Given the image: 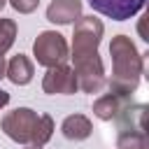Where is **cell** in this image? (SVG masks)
<instances>
[{
    "mask_svg": "<svg viewBox=\"0 0 149 149\" xmlns=\"http://www.w3.org/2000/svg\"><path fill=\"white\" fill-rule=\"evenodd\" d=\"M19 14H33L35 9H37V5H40V0H7Z\"/></svg>",
    "mask_w": 149,
    "mask_h": 149,
    "instance_id": "9a60e30c",
    "label": "cell"
},
{
    "mask_svg": "<svg viewBox=\"0 0 149 149\" xmlns=\"http://www.w3.org/2000/svg\"><path fill=\"white\" fill-rule=\"evenodd\" d=\"M88 5L107 19L126 21V19H133L144 7V0H88Z\"/></svg>",
    "mask_w": 149,
    "mask_h": 149,
    "instance_id": "8992f818",
    "label": "cell"
},
{
    "mask_svg": "<svg viewBox=\"0 0 149 149\" xmlns=\"http://www.w3.org/2000/svg\"><path fill=\"white\" fill-rule=\"evenodd\" d=\"M116 147L119 149H149V140H147V133H119L116 137Z\"/></svg>",
    "mask_w": 149,
    "mask_h": 149,
    "instance_id": "4fadbf2b",
    "label": "cell"
},
{
    "mask_svg": "<svg viewBox=\"0 0 149 149\" xmlns=\"http://www.w3.org/2000/svg\"><path fill=\"white\" fill-rule=\"evenodd\" d=\"M7 102H9V93H7V91H2V88H0V109H2V107H5V105H7Z\"/></svg>",
    "mask_w": 149,
    "mask_h": 149,
    "instance_id": "2e32d148",
    "label": "cell"
},
{
    "mask_svg": "<svg viewBox=\"0 0 149 149\" xmlns=\"http://www.w3.org/2000/svg\"><path fill=\"white\" fill-rule=\"evenodd\" d=\"M70 49H68V42L61 33L56 30H42L37 35V40L33 42V56L40 65L44 68H56V65H65V61L70 58L68 56Z\"/></svg>",
    "mask_w": 149,
    "mask_h": 149,
    "instance_id": "3957f363",
    "label": "cell"
},
{
    "mask_svg": "<svg viewBox=\"0 0 149 149\" xmlns=\"http://www.w3.org/2000/svg\"><path fill=\"white\" fill-rule=\"evenodd\" d=\"M54 135V119L49 114H40L37 116V123L33 128V137H30V144L33 147H44Z\"/></svg>",
    "mask_w": 149,
    "mask_h": 149,
    "instance_id": "7c38bea8",
    "label": "cell"
},
{
    "mask_svg": "<svg viewBox=\"0 0 149 149\" xmlns=\"http://www.w3.org/2000/svg\"><path fill=\"white\" fill-rule=\"evenodd\" d=\"M112 56V79H107V93L133 95L140 86V77L144 72V61L128 35H114L109 42Z\"/></svg>",
    "mask_w": 149,
    "mask_h": 149,
    "instance_id": "7a4b0ae2",
    "label": "cell"
},
{
    "mask_svg": "<svg viewBox=\"0 0 149 149\" xmlns=\"http://www.w3.org/2000/svg\"><path fill=\"white\" fill-rule=\"evenodd\" d=\"M128 105H133L130 95H123V93H105V95H100V98L93 102V114H95L100 121H112V119H116Z\"/></svg>",
    "mask_w": 149,
    "mask_h": 149,
    "instance_id": "52a82bcc",
    "label": "cell"
},
{
    "mask_svg": "<svg viewBox=\"0 0 149 149\" xmlns=\"http://www.w3.org/2000/svg\"><path fill=\"white\" fill-rule=\"evenodd\" d=\"M5 70H7V63H5V56H0V79L5 77Z\"/></svg>",
    "mask_w": 149,
    "mask_h": 149,
    "instance_id": "e0dca14e",
    "label": "cell"
},
{
    "mask_svg": "<svg viewBox=\"0 0 149 149\" xmlns=\"http://www.w3.org/2000/svg\"><path fill=\"white\" fill-rule=\"evenodd\" d=\"M81 16V0H54L47 7V19L58 26L74 23Z\"/></svg>",
    "mask_w": 149,
    "mask_h": 149,
    "instance_id": "ba28073f",
    "label": "cell"
},
{
    "mask_svg": "<svg viewBox=\"0 0 149 149\" xmlns=\"http://www.w3.org/2000/svg\"><path fill=\"white\" fill-rule=\"evenodd\" d=\"M61 133H63L68 140L79 142V140H86V137L93 133V123H91V119L84 116V114H70V116H65V121H63V126H61Z\"/></svg>",
    "mask_w": 149,
    "mask_h": 149,
    "instance_id": "8fae6325",
    "label": "cell"
},
{
    "mask_svg": "<svg viewBox=\"0 0 149 149\" xmlns=\"http://www.w3.org/2000/svg\"><path fill=\"white\" fill-rule=\"evenodd\" d=\"M7 5V0H0V12H2V7Z\"/></svg>",
    "mask_w": 149,
    "mask_h": 149,
    "instance_id": "ac0fdd59",
    "label": "cell"
},
{
    "mask_svg": "<svg viewBox=\"0 0 149 149\" xmlns=\"http://www.w3.org/2000/svg\"><path fill=\"white\" fill-rule=\"evenodd\" d=\"M144 116H147V107L144 105H128L119 116V133H144Z\"/></svg>",
    "mask_w": 149,
    "mask_h": 149,
    "instance_id": "30bf717a",
    "label": "cell"
},
{
    "mask_svg": "<svg viewBox=\"0 0 149 149\" xmlns=\"http://www.w3.org/2000/svg\"><path fill=\"white\" fill-rule=\"evenodd\" d=\"M16 40V21L14 19H0V56H5Z\"/></svg>",
    "mask_w": 149,
    "mask_h": 149,
    "instance_id": "5bb4252c",
    "label": "cell"
},
{
    "mask_svg": "<svg viewBox=\"0 0 149 149\" xmlns=\"http://www.w3.org/2000/svg\"><path fill=\"white\" fill-rule=\"evenodd\" d=\"M26 149H42V147H33V144H28V147H26Z\"/></svg>",
    "mask_w": 149,
    "mask_h": 149,
    "instance_id": "d6986e66",
    "label": "cell"
},
{
    "mask_svg": "<svg viewBox=\"0 0 149 149\" xmlns=\"http://www.w3.org/2000/svg\"><path fill=\"white\" fill-rule=\"evenodd\" d=\"M77 74L70 65H56L49 68L44 79H42V91L49 95H72L77 93Z\"/></svg>",
    "mask_w": 149,
    "mask_h": 149,
    "instance_id": "5b68a950",
    "label": "cell"
},
{
    "mask_svg": "<svg viewBox=\"0 0 149 149\" xmlns=\"http://www.w3.org/2000/svg\"><path fill=\"white\" fill-rule=\"evenodd\" d=\"M33 74H35V68H33V61H30L26 54H16V56L7 63V70H5V77H7L12 84H16V86L30 84Z\"/></svg>",
    "mask_w": 149,
    "mask_h": 149,
    "instance_id": "9c48e42d",
    "label": "cell"
},
{
    "mask_svg": "<svg viewBox=\"0 0 149 149\" xmlns=\"http://www.w3.org/2000/svg\"><path fill=\"white\" fill-rule=\"evenodd\" d=\"M105 26L100 19L91 16H79L74 21L72 30V63H74V74L77 84L84 93H100L107 84L105 79V65L98 54L100 40H102Z\"/></svg>",
    "mask_w": 149,
    "mask_h": 149,
    "instance_id": "6da1fadb",
    "label": "cell"
},
{
    "mask_svg": "<svg viewBox=\"0 0 149 149\" xmlns=\"http://www.w3.org/2000/svg\"><path fill=\"white\" fill-rule=\"evenodd\" d=\"M37 116L40 114L35 109H30V107H16V109H12V112H7L2 116L0 128H2V133L9 140H14L19 144H30V137H33V128L37 123Z\"/></svg>",
    "mask_w": 149,
    "mask_h": 149,
    "instance_id": "277c9868",
    "label": "cell"
}]
</instances>
